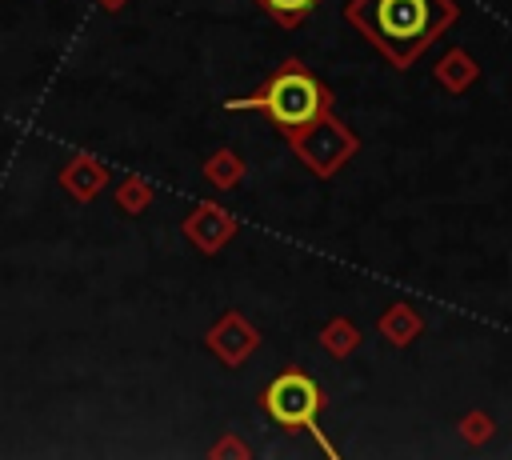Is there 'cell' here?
Instances as JSON below:
<instances>
[{
	"instance_id": "2",
	"label": "cell",
	"mask_w": 512,
	"mask_h": 460,
	"mask_svg": "<svg viewBox=\"0 0 512 460\" xmlns=\"http://www.w3.org/2000/svg\"><path fill=\"white\" fill-rule=\"evenodd\" d=\"M228 108H256L264 112L272 124H280L284 132H296L304 124H312L320 112L332 108V92L296 60H284L248 100H232Z\"/></svg>"
},
{
	"instance_id": "13",
	"label": "cell",
	"mask_w": 512,
	"mask_h": 460,
	"mask_svg": "<svg viewBox=\"0 0 512 460\" xmlns=\"http://www.w3.org/2000/svg\"><path fill=\"white\" fill-rule=\"evenodd\" d=\"M148 200H152V188L144 180H124L120 184V208L124 212H140Z\"/></svg>"
},
{
	"instance_id": "5",
	"label": "cell",
	"mask_w": 512,
	"mask_h": 460,
	"mask_svg": "<svg viewBox=\"0 0 512 460\" xmlns=\"http://www.w3.org/2000/svg\"><path fill=\"white\" fill-rule=\"evenodd\" d=\"M184 232L196 240V248L216 252V248L236 232V224H232V216H228L220 204H200V208L184 220Z\"/></svg>"
},
{
	"instance_id": "15",
	"label": "cell",
	"mask_w": 512,
	"mask_h": 460,
	"mask_svg": "<svg viewBox=\"0 0 512 460\" xmlns=\"http://www.w3.org/2000/svg\"><path fill=\"white\" fill-rule=\"evenodd\" d=\"M104 4H108V8H116V4H120V0H104Z\"/></svg>"
},
{
	"instance_id": "6",
	"label": "cell",
	"mask_w": 512,
	"mask_h": 460,
	"mask_svg": "<svg viewBox=\"0 0 512 460\" xmlns=\"http://www.w3.org/2000/svg\"><path fill=\"white\" fill-rule=\"evenodd\" d=\"M256 340H260V336H256V328H252L248 320H240L236 312H228V316L212 328V336H208V344L224 356V364H240V360L256 348Z\"/></svg>"
},
{
	"instance_id": "11",
	"label": "cell",
	"mask_w": 512,
	"mask_h": 460,
	"mask_svg": "<svg viewBox=\"0 0 512 460\" xmlns=\"http://www.w3.org/2000/svg\"><path fill=\"white\" fill-rule=\"evenodd\" d=\"M356 344H360V336H356V328H352L348 320H332V324L324 328V348H328L332 356H348Z\"/></svg>"
},
{
	"instance_id": "4",
	"label": "cell",
	"mask_w": 512,
	"mask_h": 460,
	"mask_svg": "<svg viewBox=\"0 0 512 460\" xmlns=\"http://www.w3.org/2000/svg\"><path fill=\"white\" fill-rule=\"evenodd\" d=\"M264 408L280 428H316V412L324 408V392L304 372H280L264 388Z\"/></svg>"
},
{
	"instance_id": "10",
	"label": "cell",
	"mask_w": 512,
	"mask_h": 460,
	"mask_svg": "<svg viewBox=\"0 0 512 460\" xmlns=\"http://www.w3.org/2000/svg\"><path fill=\"white\" fill-rule=\"evenodd\" d=\"M320 0H260V8L276 20V24H284V28H292V24H300L312 8H316Z\"/></svg>"
},
{
	"instance_id": "3",
	"label": "cell",
	"mask_w": 512,
	"mask_h": 460,
	"mask_svg": "<svg viewBox=\"0 0 512 460\" xmlns=\"http://www.w3.org/2000/svg\"><path fill=\"white\" fill-rule=\"evenodd\" d=\"M284 136L292 140L296 156H300L316 176H332V172L356 152V136H352L340 120H332V112H320L312 124H304V128H296V132H284Z\"/></svg>"
},
{
	"instance_id": "9",
	"label": "cell",
	"mask_w": 512,
	"mask_h": 460,
	"mask_svg": "<svg viewBox=\"0 0 512 460\" xmlns=\"http://www.w3.org/2000/svg\"><path fill=\"white\" fill-rule=\"evenodd\" d=\"M436 76H440V80H444V84H448L452 92H464V88H468V84L476 80V64H472V60H468V56H464V52L456 48V52H448V56L440 60Z\"/></svg>"
},
{
	"instance_id": "14",
	"label": "cell",
	"mask_w": 512,
	"mask_h": 460,
	"mask_svg": "<svg viewBox=\"0 0 512 460\" xmlns=\"http://www.w3.org/2000/svg\"><path fill=\"white\" fill-rule=\"evenodd\" d=\"M464 428H468V440H476V444H480V440H484V436H488V432H484V428H488V424H484V420H480V416H472V420H468V424H464Z\"/></svg>"
},
{
	"instance_id": "1",
	"label": "cell",
	"mask_w": 512,
	"mask_h": 460,
	"mask_svg": "<svg viewBox=\"0 0 512 460\" xmlns=\"http://www.w3.org/2000/svg\"><path fill=\"white\" fill-rule=\"evenodd\" d=\"M344 16L392 64L404 68L456 20V4L452 0H348Z\"/></svg>"
},
{
	"instance_id": "7",
	"label": "cell",
	"mask_w": 512,
	"mask_h": 460,
	"mask_svg": "<svg viewBox=\"0 0 512 460\" xmlns=\"http://www.w3.org/2000/svg\"><path fill=\"white\" fill-rule=\"evenodd\" d=\"M60 180H64V188L72 192V196H80V200H88V196H96L100 188H104V180H108V172L96 164V160H88V156H80V160H72L64 172H60Z\"/></svg>"
},
{
	"instance_id": "12",
	"label": "cell",
	"mask_w": 512,
	"mask_h": 460,
	"mask_svg": "<svg viewBox=\"0 0 512 460\" xmlns=\"http://www.w3.org/2000/svg\"><path fill=\"white\" fill-rule=\"evenodd\" d=\"M204 172L212 176V184L228 188V184H236V176H244V164H240L232 152H216V156L204 164Z\"/></svg>"
},
{
	"instance_id": "8",
	"label": "cell",
	"mask_w": 512,
	"mask_h": 460,
	"mask_svg": "<svg viewBox=\"0 0 512 460\" xmlns=\"http://www.w3.org/2000/svg\"><path fill=\"white\" fill-rule=\"evenodd\" d=\"M380 332H384L392 344H408V340L420 332V316H416L408 304H392V308L380 316Z\"/></svg>"
}]
</instances>
